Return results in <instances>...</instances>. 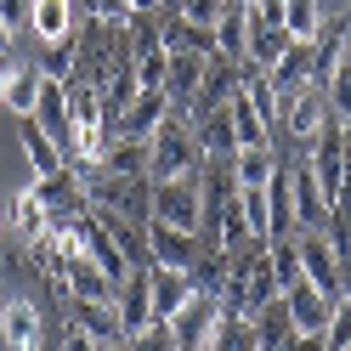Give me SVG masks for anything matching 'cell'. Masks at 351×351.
I'll use <instances>...</instances> for the list:
<instances>
[{"instance_id": "1", "label": "cell", "mask_w": 351, "mask_h": 351, "mask_svg": "<svg viewBox=\"0 0 351 351\" xmlns=\"http://www.w3.org/2000/svg\"><path fill=\"white\" fill-rule=\"evenodd\" d=\"M204 142H199V125L187 114H176L147 136V182H176V176H199L204 170Z\"/></svg>"}, {"instance_id": "2", "label": "cell", "mask_w": 351, "mask_h": 351, "mask_svg": "<svg viewBox=\"0 0 351 351\" xmlns=\"http://www.w3.org/2000/svg\"><path fill=\"white\" fill-rule=\"evenodd\" d=\"M221 300L238 306V312H261L267 300H278V278H272V255L261 238H250L238 255H227V283H221Z\"/></svg>"}, {"instance_id": "3", "label": "cell", "mask_w": 351, "mask_h": 351, "mask_svg": "<svg viewBox=\"0 0 351 351\" xmlns=\"http://www.w3.org/2000/svg\"><path fill=\"white\" fill-rule=\"evenodd\" d=\"M147 221H165V227H182V232H204V182H199V176L153 182Z\"/></svg>"}, {"instance_id": "4", "label": "cell", "mask_w": 351, "mask_h": 351, "mask_svg": "<svg viewBox=\"0 0 351 351\" xmlns=\"http://www.w3.org/2000/svg\"><path fill=\"white\" fill-rule=\"evenodd\" d=\"M215 244H204V232H182L165 221H147V261L153 267H176V272H199Z\"/></svg>"}, {"instance_id": "5", "label": "cell", "mask_w": 351, "mask_h": 351, "mask_svg": "<svg viewBox=\"0 0 351 351\" xmlns=\"http://www.w3.org/2000/svg\"><path fill=\"white\" fill-rule=\"evenodd\" d=\"M300 238V267H306V283L323 289L328 300L346 295V255L335 250V238L328 232H295Z\"/></svg>"}, {"instance_id": "6", "label": "cell", "mask_w": 351, "mask_h": 351, "mask_svg": "<svg viewBox=\"0 0 351 351\" xmlns=\"http://www.w3.org/2000/svg\"><path fill=\"white\" fill-rule=\"evenodd\" d=\"M283 176H289V199H295V232H328L335 210H328L317 176H312V165H306V147H300L295 165H283Z\"/></svg>"}, {"instance_id": "7", "label": "cell", "mask_w": 351, "mask_h": 351, "mask_svg": "<svg viewBox=\"0 0 351 351\" xmlns=\"http://www.w3.org/2000/svg\"><path fill=\"white\" fill-rule=\"evenodd\" d=\"M215 323H221V295L215 289H199L182 312L170 317V335H176V351H204L210 335H215Z\"/></svg>"}, {"instance_id": "8", "label": "cell", "mask_w": 351, "mask_h": 351, "mask_svg": "<svg viewBox=\"0 0 351 351\" xmlns=\"http://www.w3.org/2000/svg\"><path fill=\"white\" fill-rule=\"evenodd\" d=\"M328 125H335V114H328V97L317 91V85H306L300 97H289V102H283V130H289L300 147H312Z\"/></svg>"}, {"instance_id": "9", "label": "cell", "mask_w": 351, "mask_h": 351, "mask_svg": "<svg viewBox=\"0 0 351 351\" xmlns=\"http://www.w3.org/2000/svg\"><path fill=\"white\" fill-rule=\"evenodd\" d=\"M323 69V57H317V40H289V51H283V62L267 74L272 80V91L289 102V97H300L306 85H312V74Z\"/></svg>"}, {"instance_id": "10", "label": "cell", "mask_w": 351, "mask_h": 351, "mask_svg": "<svg viewBox=\"0 0 351 351\" xmlns=\"http://www.w3.org/2000/svg\"><path fill=\"white\" fill-rule=\"evenodd\" d=\"M204 74H210V57H199V51H170L165 97L176 102V114H193V102H199V91H204Z\"/></svg>"}, {"instance_id": "11", "label": "cell", "mask_w": 351, "mask_h": 351, "mask_svg": "<svg viewBox=\"0 0 351 351\" xmlns=\"http://www.w3.org/2000/svg\"><path fill=\"white\" fill-rule=\"evenodd\" d=\"M40 306L34 300H6L0 306V351H40Z\"/></svg>"}, {"instance_id": "12", "label": "cell", "mask_w": 351, "mask_h": 351, "mask_svg": "<svg viewBox=\"0 0 351 351\" xmlns=\"http://www.w3.org/2000/svg\"><path fill=\"white\" fill-rule=\"evenodd\" d=\"M119 323H125V335L159 323V317H153V261H147V267H130V278L119 283Z\"/></svg>"}, {"instance_id": "13", "label": "cell", "mask_w": 351, "mask_h": 351, "mask_svg": "<svg viewBox=\"0 0 351 351\" xmlns=\"http://www.w3.org/2000/svg\"><path fill=\"white\" fill-rule=\"evenodd\" d=\"M283 306H289V323H295V335H323V328H328V312H335V300H328L323 289H312L306 278L283 289Z\"/></svg>"}, {"instance_id": "14", "label": "cell", "mask_w": 351, "mask_h": 351, "mask_svg": "<svg viewBox=\"0 0 351 351\" xmlns=\"http://www.w3.org/2000/svg\"><path fill=\"white\" fill-rule=\"evenodd\" d=\"M69 323L85 328L97 346H119L125 340V323H119V300H69Z\"/></svg>"}, {"instance_id": "15", "label": "cell", "mask_w": 351, "mask_h": 351, "mask_svg": "<svg viewBox=\"0 0 351 351\" xmlns=\"http://www.w3.org/2000/svg\"><path fill=\"white\" fill-rule=\"evenodd\" d=\"M34 193H40V204H46V215H80V210H91L74 165L57 170V176H34Z\"/></svg>"}, {"instance_id": "16", "label": "cell", "mask_w": 351, "mask_h": 351, "mask_svg": "<svg viewBox=\"0 0 351 351\" xmlns=\"http://www.w3.org/2000/svg\"><path fill=\"white\" fill-rule=\"evenodd\" d=\"M170 108H176V102H170L165 91H136V102L125 108V119H119V130H114V136H136V142H147L153 130L170 119Z\"/></svg>"}, {"instance_id": "17", "label": "cell", "mask_w": 351, "mask_h": 351, "mask_svg": "<svg viewBox=\"0 0 351 351\" xmlns=\"http://www.w3.org/2000/svg\"><path fill=\"white\" fill-rule=\"evenodd\" d=\"M199 295V278L193 272H176V267H153V317H176L182 306Z\"/></svg>"}, {"instance_id": "18", "label": "cell", "mask_w": 351, "mask_h": 351, "mask_svg": "<svg viewBox=\"0 0 351 351\" xmlns=\"http://www.w3.org/2000/svg\"><path fill=\"white\" fill-rule=\"evenodd\" d=\"M62 295L69 300H119V283L108 278L97 261H69V272H62Z\"/></svg>"}, {"instance_id": "19", "label": "cell", "mask_w": 351, "mask_h": 351, "mask_svg": "<svg viewBox=\"0 0 351 351\" xmlns=\"http://www.w3.org/2000/svg\"><path fill=\"white\" fill-rule=\"evenodd\" d=\"M289 29H267V23H255V17H250V40H244V62H250V69L255 74H272L278 69V62H283V51H289Z\"/></svg>"}, {"instance_id": "20", "label": "cell", "mask_w": 351, "mask_h": 351, "mask_svg": "<svg viewBox=\"0 0 351 351\" xmlns=\"http://www.w3.org/2000/svg\"><path fill=\"white\" fill-rule=\"evenodd\" d=\"M244 40H250V0H227L215 17V57L244 62Z\"/></svg>"}, {"instance_id": "21", "label": "cell", "mask_w": 351, "mask_h": 351, "mask_svg": "<svg viewBox=\"0 0 351 351\" xmlns=\"http://www.w3.org/2000/svg\"><path fill=\"white\" fill-rule=\"evenodd\" d=\"M102 232L119 244V255L130 261V267H147V221H130V215H114V210H91Z\"/></svg>"}, {"instance_id": "22", "label": "cell", "mask_w": 351, "mask_h": 351, "mask_svg": "<svg viewBox=\"0 0 351 351\" xmlns=\"http://www.w3.org/2000/svg\"><path fill=\"white\" fill-rule=\"evenodd\" d=\"M204 351H261L250 312H238V306H227V300H221V323H215V335H210V346H204Z\"/></svg>"}, {"instance_id": "23", "label": "cell", "mask_w": 351, "mask_h": 351, "mask_svg": "<svg viewBox=\"0 0 351 351\" xmlns=\"http://www.w3.org/2000/svg\"><path fill=\"white\" fill-rule=\"evenodd\" d=\"M130 69H136V85L142 91H165V74H170V51L159 34H142L136 51H130Z\"/></svg>"}, {"instance_id": "24", "label": "cell", "mask_w": 351, "mask_h": 351, "mask_svg": "<svg viewBox=\"0 0 351 351\" xmlns=\"http://www.w3.org/2000/svg\"><path fill=\"white\" fill-rule=\"evenodd\" d=\"M278 170H283V165H278L272 142H261V147H238V153H232V182H238V187H267Z\"/></svg>"}, {"instance_id": "25", "label": "cell", "mask_w": 351, "mask_h": 351, "mask_svg": "<svg viewBox=\"0 0 351 351\" xmlns=\"http://www.w3.org/2000/svg\"><path fill=\"white\" fill-rule=\"evenodd\" d=\"M250 323H255L261 351H283V346L295 340V323H289V306H283V295H278V300H267L261 312H250Z\"/></svg>"}, {"instance_id": "26", "label": "cell", "mask_w": 351, "mask_h": 351, "mask_svg": "<svg viewBox=\"0 0 351 351\" xmlns=\"http://www.w3.org/2000/svg\"><path fill=\"white\" fill-rule=\"evenodd\" d=\"M29 29L40 40H69L74 34V0H29Z\"/></svg>"}, {"instance_id": "27", "label": "cell", "mask_w": 351, "mask_h": 351, "mask_svg": "<svg viewBox=\"0 0 351 351\" xmlns=\"http://www.w3.org/2000/svg\"><path fill=\"white\" fill-rule=\"evenodd\" d=\"M17 136H23V153H29L34 176H57V170H69V153H62V147H57L34 119H23V130H17Z\"/></svg>"}, {"instance_id": "28", "label": "cell", "mask_w": 351, "mask_h": 351, "mask_svg": "<svg viewBox=\"0 0 351 351\" xmlns=\"http://www.w3.org/2000/svg\"><path fill=\"white\" fill-rule=\"evenodd\" d=\"M159 40H165V51H199V57H215V29H199V23H187V17H165V29H159Z\"/></svg>"}, {"instance_id": "29", "label": "cell", "mask_w": 351, "mask_h": 351, "mask_svg": "<svg viewBox=\"0 0 351 351\" xmlns=\"http://www.w3.org/2000/svg\"><path fill=\"white\" fill-rule=\"evenodd\" d=\"M323 97H328V114L340 125H351V57H328L323 62Z\"/></svg>"}, {"instance_id": "30", "label": "cell", "mask_w": 351, "mask_h": 351, "mask_svg": "<svg viewBox=\"0 0 351 351\" xmlns=\"http://www.w3.org/2000/svg\"><path fill=\"white\" fill-rule=\"evenodd\" d=\"M46 80H62L69 85L74 74H80V34H69V40H40V62H34Z\"/></svg>"}, {"instance_id": "31", "label": "cell", "mask_w": 351, "mask_h": 351, "mask_svg": "<svg viewBox=\"0 0 351 351\" xmlns=\"http://www.w3.org/2000/svg\"><path fill=\"white\" fill-rule=\"evenodd\" d=\"M238 210H244L250 238H261V244H272V238H278V227H272V204H267V187H238Z\"/></svg>"}, {"instance_id": "32", "label": "cell", "mask_w": 351, "mask_h": 351, "mask_svg": "<svg viewBox=\"0 0 351 351\" xmlns=\"http://www.w3.org/2000/svg\"><path fill=\"white\" fill-rule=\"evenodd\" d=\"M0 102H6L17 119H34V108H40V69H12L6 97H0Z\"/></svg>"}, {"instance_id": "33", "label": "cell", "mask_w": 351, "mask_h": 351, "mask_svg": "<svg viewBox=\"0 0 351 351\" xmlns=\"http://www.w3.org/2000/svg\"><path fill=\"white\" fill-rule=\"evenodd\" d=\"M227 114H232V130H238V147H261V142H272V125H267V119H261L255 108L244 102V91H232Z\"/></svg>"}, {"instance_id": "34", "label": "cell", "mask_w": 351, "mask_h": 351, "mask_svg": "<svg viewBox=\"0 0 351 351\" xmlns=\"http://www.w3.org/2000/svg\"><path fill=\"white\" fill-rule=\"evenodd\" d=\"M12 227L23 232V238H40V232L51 227V215H46V204H40L34 182H29V187H17V199H12Z\"/></svg>"}, {"instance_id": "35", "label": "cell", "mask_w": 351, "mask_h": 351, "mask_svg": "<svg viewBox=\"0 0 351 351\" xmlns=\"http://www.w3.org/2000/svg\"><path fill=\"white\" fill-rule=\"evenodd\" d=\"M267 255H272L278 295L289 289V283H300V278H306V267H300V238H289V232H283V238H272V244H267Z\"/></svg>"}, {"instance_id": "36", "label": "cell", "mask_w": 351, "mask_h": 351, "mask_svg": "<svg viewBox=\"0 0 351 351\" xmlns=\"http://www.w3.org/2000/svg\"><path fill=\"white\" fill-rule=\"evenodd\" d=\"M102 170H119V176H147V142L136 136H114L102 153Z\"/></svg>"}, {"instance_id": "37", "label": "cell", "mask_w": 351, "mask_h": 351, "mask_svg": "<svg viewBox=\"0 0 351 351\" xmlns=\"http://www.w3.org/2000/svg\"><path fill=\"white\" fill-rule=\"evenodd\" d=\"M283 29L295 40H317L323 34V0H283Z\"/></svg>"}, {"instance_id": "38", "label": "cell", "mask_w": 351, "mask_h": 351, "mask_svg": "<svg viewBox=\"0 0 351 351\" xmlns=\"http://www.w3.org/2000/svg\"><path fill=\"white\" fill-rule=\"evenodd\" d=\"M238 91H244V102H250L267 125H278V119H283V97L272 91V80H267V74H250L244 85H238Z\"/></svg>"}, {"instance_id": "39", "label": "cell", "mask_w": 351, "mask_h": 351, "mask_svg": "<svg viewBox=\"0 0 351 351\" xmlns=\"http://www.w3.org/2000/svg\"><path fill=\"white\" fill-rule=\"evenodd\" d=\"M69 119H74V130H97V125H102L97 85H69ZM102 130H108V125H102Z\"/></svg>"}, {"instance_id": "40", "label": "cell", "mask_w": 351, "mask_h": 351, "mask_svg": "<svg viewBox=\"0 0 351 351\" xmlns=\"http://www.w3.org/2000/svg\"><path fill=\"white\" fill-rule=\"evenodd\" d=\"M323 351H351V289L335 300V312H328V328H323Z\"/></svg>"}, {"instance_id": "41", "label": "cell", "mask_w": 351, "mask_h": 351, "mask_svg": "<svg viewBox=\"0 0 351 351\" xmlns=\"http://www.w3.org/2000/svg\"><path fill=\"white\" fill-rule=\"evenodd\" d=\"M125 351H176V335H170V323H147L136 328V335H125Z\"/></svg>"}, {"instance_id": "42", "label": "cell", "mask_w": 351, "mask_h": 351, "mask_svg": "<svg viewBox=\"0 0 351 351\" xmlns=\"http://www.w3.org/2000/svg\"><path fill=\"white\" fill-rule=\"evenodd\" d=\"M85 17L102 23V29H125L136 12H130V0H85Z\"/></svg>"}, {"instance_id": "43", "label": "cell", "mask_w": 351, "mask_h": 351, "mask_svg": "<svg viewBox=\"0 0 351 351\" xmlns=\"http://www.w3.org/2000/svg\"><path fill=\"white\" fill-rule=\"evenodd\" d=\"M221 6L227 0H176V17H187V23H199V29H215Z\"/></svg>"}, {"instance_id": "44", "label": "cell", "mask_w": 351, "mask_h": 351, "mask_svg": "<svg viewBox=\"0 0 351 351\" xmlns=\"http://www.w3.org/2000/svg\"><path fill=\"white\" fill-rule=\"evenodd\" d=\"M0 23H12V29H29V0H0Z\"/></svg>"}, {"instance_id": "45", "label": "cell", "mask_w": 351, "mask_h": 351, "mask_svg": "<svg viewBox=\"0 0 351 351\" xmlns=\"http://www.w3.org/2000/svg\"><path fill=\"white\" fill-rule=\"evenodd\" d=\"M62 351H102V346L85 335V328H74V323H69V335H62Z\"/></svg>"}, {"instance_id": "46", "label": "cell", "mask_w": 351, "mask_h": 351, "mask_svg": "<svg viewBox=\"0 0 351 351\" xmlns=\"http://www.w3.org/2000/svg\"><path fill=\"white\" fill-rule=\"evenodd\" d=\"M283 351H323V335H295Z\"/></svg>"}, {"instance_id": "47", "label": "cell", "mask_w": 351, "mask_h": 351, "mask_svg": "<svg viewBox=\"0 0 351 351\" xmlns=\"http://www.w3.org/2000/svg\"><path fill=\"white\" fill-rule=\"evenodd\" d=\"M6 80H12V62H6V51H0V97H6Z\"/></svg>"}, {"instance_id": "48", "label": "cell", "mask_w": 351, "mask_h": 351, "mask_svg": "<svg viewBox=\"0 0 351 351\" xmlns=\"http://www.w3.org/2000/svg\"><path fill=\"white\" fill-rule=\"evenodd\" d=\"M12 34H17L12 23H0V51H12Z\"/></svg>"}, {"instance_id": "49", "label": "cell", "mask_w": 351, "mask_h": 351, "mask_svg": "<svg viewBox=\"0 0 351 351\" xmlns=\"http://www.w3.org/2000/svg\"><path fill=\"white\" fill-rule=\"evenodd\" d=\"M153 6H165V0H130V12H153Z\"/></svg>"}, {"instance_id": "50", "label": "cell", "mask_w": 351, "mask_h": 351, "mask_svg": "<svg viewBox=\"0 0 351 351\" xmlns=\"http://www.w3.org/2000/svg\"><path fill=\"white\" fill-rule=\"evenodd\" d=\"M346 57H351V12H346Z\"/></svg>"}, {"instance_id": "51", "label": "cell", "mask_w": 351, "mask_h": 351, "mask_svg": "<svg viewBox=\"0 0 351 351\" xmlns=\"http://www.w3.org/2000/svg\"><path fill=\"white\" fill-rule=\"evenodd\" d=\"M6 221H12V215H6V210H0V238H6Z\"/></svg>"}, {"instance_id": "52", "label": "cell", "mask_w": 351, "mask_h": 351, "mask_svg": "<svg viewBox=\"0 0 351 351\" xmlns=\"http://www.w3.org/2000/svg\"><path fill=\"white\" fill-rule=\"evenodd\" d=\"M102 351H125V340H119V346H102Z\"/></svg>"}, {"instance_id": "53", "label": "cell", "mask_w": 351, "mask_h": 351, "mask_svg": "<svg viewBox=\"0 0 351 351\" xmlns=\"http://www.w3.org/2000/svg\"><path fill=\"white\" fill-rule=\"evenodd\" d=\"M0 306H6V300H0Z\"/></svg>"}]
</instances>
